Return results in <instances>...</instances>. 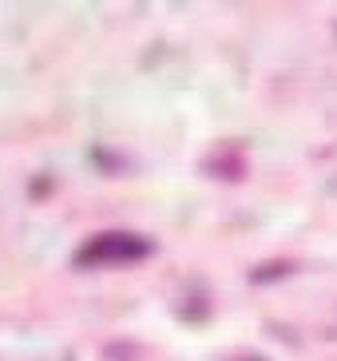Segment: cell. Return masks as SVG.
Segmentation results:
<instances>
[{"mask_svg":"<svg viewBox=\"0 0 337 361\" xmlns=\"http://www.w3.org/2000/svg\"><path fill=\"white\" fill-rule=\"evenodd\" d=\"M151 255H155V243H147L143 234L104 231V234H95L92 243L80 246L72 262L80 270H95V266H131V262H143Z\"/></svg>","mask_w":337,"mask_h":361,"instance_id":"obj_1","label":"cell"},{"mask_svg":"<svg viewBox=\"0 0 337 361\" xmlns=\"http://www.w3.org/2000/svg\"><path fill=\"white\" fill-rule=\"evenodd\" d=\"M266 266H270V270H254V282H266V278H282V274H290V270H294V266H290V262H266Z\"/></svg>","mask_w":337,"mask_h":361,"instance_id":"obj_2","label":"cell"}]
</instances>
